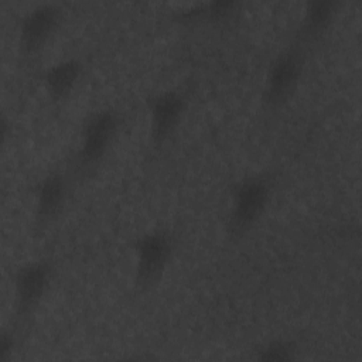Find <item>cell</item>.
<instances>
[{
    "label": "cell",
    "mask_w": 362,
    "mask_h": 362,
    "mask_svg": "<svg viewBox=\"0 0 362 362\" xmlns=\"http://www.w3.org/2000/svg\"><path fill=\"white\" fill-rule=\"evenodd\" d=\"M307 61V45L294 41L281 49L269 64L262 99L263 103L276 109L286 103L297 90Z\"/></svg>",
    "instance_id": "4"
},
{
    "label": "cell",
    "mask_w": 362,
    "mask_h": 362,
    "mask_svg": "<svg viewBox=\"0 0 362 362\" xmlns=\"http://www.w3.org/2000/svg\"><path fill=\"white\" fill-rule=\"evenodd\" d=\"M52 274L54 267L48 259H33L16 269L13 274L16 331L23 328L42 304Z\"/></svg>",
    "instance_id": "5"
},
{
    "label": "cell",
    "mask_w": 362,
    "mask_h": 362,
    "mask_svg": "<svg viewBox=\"0 0 362 362\" xmlns=\"http://www.w3.org/2000/svg\"><path fill=\"white\" fill-rule=\"evenodd\" d=\"M187 109V92L168 88L148 96V134L154 148H161L181 124Z\"/></svg>",
    "instance_id": "6"
},
{
    "label": "cell",
    "mask_w": 362,
    "mask_h": 362,
    "mask_svg": "<svg viewBox=\"0 0 362 362\" xmlns=\"http://www.w3.org/2000/svg\"><path fill=\"white\" fill-rule=\"evenodd\" d=\"M16 344H17V331L14 328L4 329L0 337V362H6L10 359Z\"/></svg>",
    "instance_id": "13"
},
{
    "label": "cell",
    "mask_w": 362,
    "mask_h": 362,
    "mask_svg": "<svg viewBox=\"0 0 362 362\" xmlns=\"http://www.w3.org/2000/svg\"><path fill=\"white\" fill-rule=\"evenodd\" d=\"M274 185L276 177L272 171H257L235 182L226 221L232 238H242L259 223L272 202Z\"/></svg>",
    "instance_id": "1"
},
{
    "label": "cell",
    "mask_w": 362,
    "mask_h": 362,
    "mask_svg": "<svg viewBox=\"0 0 362 362\" xmlns=\"http://www.w3.org/2000/svg\"><path fill=\"white\" fill-rule=\"evenodd\" d=\"M296 345L288 339H272L259 349V359L286 361L294 358Z\"/></svg>",
    "instance_id": "12"
},
{
    "label": "cell",
    "mask_w": 362,
    "mask_h": 362,
    "mask_svg": "<svg viewBox=\"0 0 362 362\" xmlns=\"http://www.w3.org/2000/svg\"><path fill=\"white\" fill-rule=\"evenodd\" d=\"M64 17L61 4L47 1L28 8L18 23V48L24 57L37 55L55 35Z\"/></svg>",
    "instance_id": "7"
},
{
    "label": "cell",
    "mask_w": 362,
    "mask_h": 362,
    "mask_svg": "<svg viewBox=\"0 0 362 362\" xmlns=\"http://www.w3.org/2000/svg\"><path fill=\"white\" fill-rule=\"evenodd\" d=\"M120 124V115L113 107L98 109L85 119L74 158L78 173H89L102 163L113 147Z\"/></svg>",
    "instance_id": "2"
},
{
    "label": "cell",
    "mask_w": 362,
    "mask_h": 362,
    "mask_svg": "<svg viewBox=\"0 0 362 362\" xmlns=\"http://www.w3.org/2000/svg\"><path fill=\"white\" fill-rule=\"evenodd\" d=\"M337 8L338 3L334 0L307 1L303 10L296 41L308 47V44L315 41L327 31L328 25L334 21Z\"/></svg>",
    "instance_id": "10"
},
{
    "label": "cell",
    "mask_w": 362,
    "mask_h": 362,
    "mask_svg": "<svg viewBox=\"0 0 362 362\" xmlns=\"http://www.w3.org/2000/svg\"><path fill=\"white\" fill-rule=\"evenodd\" d=\"M83 76V64L79 58H62L48 65L42 75V85L52 102L66 100L78 88Z\"/></svg>",
    "instance_id": "9"
},
{
    "label": "cell",
    "mask_w": 362,
    "mask_h": 362,
    "mask_svg": "<svg viewBox=\"0 0 362 362\" xmlns=\"http://www.w3.org/2000/svg\"><path fill=\"white\" fill-rule=\"evenodd\" d=\"M175 250V236L167 228H154L136 238L134 284L140 290H148L164 276Z\"/></svg>",
    "instance_id": "3"
},
{
    "label": "cell",
    "mask_w": 362,
    "mask_h": 362,
    "mask_svg": "<svg viewBox=\"0 0 362 362\" xmlns=\"http://www.w3.org/2000/svg\"><path fill=\"white\" fill-rule=\"evenodd\" d=\"M239 4L236 1L219 0V1H206L198 3L188 10H184L182 17L188 20H206V21H219L228 18L235 13V8Z\"/></svg>",
    "instance_id": "11"
},
{
    "label": "cell",
    "mask_w": 362,
    "mask_h": 362,
    "mask_svg": "<svg viewBox=\"0 0 362 362\" xmlns=\"http://www.w3.org/2000/svg\"><path fill=\"white\" fill-rule=\"evenodd\" d=\"M69 192V182L62 171H49L34 187V215L40 226L54 222L64 211Z\"/></svg>",
    "instance_id": "8"
}]
</instances>
